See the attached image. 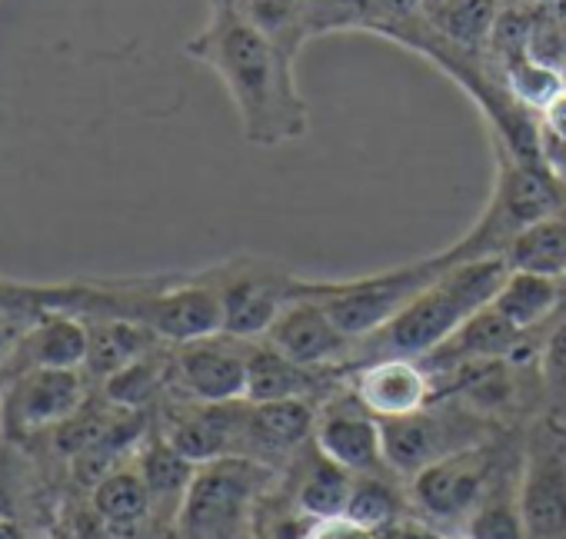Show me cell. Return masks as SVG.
<instances>
[{
	"instance_id": "cell-1",
	"label": "cell",
	"mask_w": 566,
	"mask_h": 539,
	"mask_svg": "<svg viewBox=\"0 0 566 539\" xmlns=\"http://www.w3.org/2000/svg\"><path fill=\"white\" fill-rule=\"evenodd\" d=\"M184 51L217 74L247 144L283 147L307 134L311 110L297 87V57L273 44L237 4H210L207 24Z\"/></svg>"
},
{
	"instance_id": "cell-2",
	"label": "cell",
	"mask_w": 566,
	"mask_h": 539,
	"mask_svg": "<svg viewBox=\"0 0 566 539\" xmlns=\"http://www.w3.org/2000/svg\"><path fill=\"white\" fill-rule=\"evenodd\" d=\"M71 314L81 320L134 324L174 347L223 330L220 297L207 270L150 277H74Z\"/></svg>"
},
{
	"instance_id": "cell-3",
	"label": "cell",
	"mask_w": 566,
	"mask_h": 539,
	"mask_svg": "<svg viewBox=\"0 0 566 539\" xmlns=\"http://www.w3.org/2000/svg\"><path fill=\"white\" fill-rule=\"evenodd\" d=\"M510 266L503 256L460 260L417 294L390 324L354 344L347 373L377 360H423L440 344H447L470 317L486 310L500 294Z\"/></svg>"
},
{
	"instance_id": "cell-4",
	"label": "cell",
	"mask_w": 566,
	"mask_h": 539,
	"mask_svg": "<svg viewBox=\"0 0 566 539\" xmlns=\"http://www.w3.org/2000/svg\"><path fill=\"white\" fill-rule=\"evenodd\" d=\"M496 150V180L486 210L480 220L443 253L450 263L480 260V256H503L510 240L536 220H546L563 210V183L546 163L523 160L500 140Z\"/></svg>"
},
{
	"instance_id": "cell-5",
	"label": "cell",
	"mask_w": 566,
	"mask_h": 539,
	"mask_svg": "<svg viewBox=\"0 0 566 539\" xmlns=\"http://www.w3.org/2000/svg\"><path fill=\"white\" fill-rule=\"evenodd\" d=\"M520 450L523 440L513 450H506V440L493 436L490 443L470 446L420 469L407 479L410 506L423 522L447 532H460L467 519L483 506V499L520 469Z\"/></svg>"
},
{
	"instance_id": "cell-6",
	"label": "cell",
	"mask_w": 566,
	"mask_h": 539,
	"mask_svg": "<svg viewBox=\"0 0 566 539\" xmlns=\"http://www.w3.org/2000/svg\"><path fill=\"white\" fill-rule=\"evenodd\" d=\"M450 256L440 250L433 256L380 270L370 277L354 281H297V294L314 297L334 324L357 344L390 324L417 294H423L443 270H450Z\"/></svg>"
},
{
	"instance_id": "cell-7",
	"label": "cell",
	"mask_w": 566,
	"mask_h": 539,
	"mask_svg": "<svg viewBox=\"0 0 566 539\" xmlns=\"http://www.w3.org/2000/svg\"><path fill=\"white\" fill-rule=\"evenodd\" d=\"M273 486V469L227 456L197 466L177 512L180 539H253L256 506Z\"/></svg>"
},
{
	"instance_id": "cell-8",
	"label": "cell",
	"mask_w": 566,
	"mask_h": 539,
	"mask_svg": "<svg viewBox=\"0 0 566 539\" xmlns=\"http://www.w3.org/2000/svg\"><path fill=\"white\" fill-rule=\"evenodd\" d=\"M380 436L387 469L400 479H410L453 453L490 443L493 436H500V423L476 413L457 397H437L410 416L380 420Z\"/></svg>"
},
{
	"instance_id": "cell-9",
	"label": "cell",
	"mask_w": 566,
	"mask_h": 539,
	"mask_svg": "<svg viewBox=\"0 0 566 539\" xmlns=\"http://www.w3.org/2000/svg\"><path fill=\"white\" fill-rule=\"evenodd\" d=\"M516 503L526 539H566V423L549 413L523 433Z\"/></svg>"
},
{
	"instance_id": "cell-10",
	"label": "cell",
	"mask_w": 566,
	"mask_h": 539,
	"mask_svg": "<svg viewBox=\"0 0 566 539\" xmlns=\"http://www.w3.org/2000/svg\"><path fill=\"white\" fill-rule=\"evenodd\" d=\"M207 277L220 297V334H230L237 340H263L280 310L297 297L301 281L280 263L250 253L207 266Z\"/></svg>"
},
{
	"instance_id": "cell-11",
	"label": "cell",
	"mask_w": 566,
	"mask_h": 539,
	"mask_svg": "<svg viewBox=\"0 0 566 539\" xmlns=\"http://www.w3.org/2000/svg\"><path fill=\"white\" fill-rule=\"evenodd\" d=\"M84 403V370H31L0 383V426L11 440H31L71 423Z\"/></svg>"
},
{
	"instance_id": "cell-12",
	"label": "cell",
	"mask_w": 566,
	"mask_h": 539,
	"mask_svg": "<svg viewBox=\"0 0 566 539\" xmlns=\"http://www.w3.org/2000/svg\"><path fill=\"white\" fill-rule=\"evenodd\" d=\"M253 340L210 334L174 347L177 397L197 403H233L247 397V353Z\"/></svg>"
},
{
	"instance_id": "cell-13",
	"label": "cell",
	"mask_w": 566,
	"mask_h": 539,
	"mask_svg": "<svg viewBox=\"0 0 566 539\" xmlns=\"http://www.w3.org/2000/svg\"><path fill=\"white\" fill-rule=\"evenodd\" d=\"M314 446L354 476L387 469L380 420L350 393L347 383L334 390L324 403H317Z\"/></svg>"
},
{
	"instance_id": "cell-14",
	"label": "cell",
	"mask_w": 566,
	"mask_h": 539,
	"mask_svg": "<svg viewBox=\"0 0 566 539\" xmlns=\"http://www.w3.org/2000/svg\"><path fill=\"white\" fill-rule=\"evenodd\" d=\"M243 423H247V400L197 403L177 397V403L164 413L160 433L180 456L203 466L213 459L243 456Z\"/></svg>"
},
{
	"instance_id": "cell-15",
	"label": "cell",
	"mask_w": 566,
	"mask_h": 539,
	"mask_svg": "<svg viewBox=\"0 0 566 539\" xmlns=\"http://www.w3.org/2000/svg\"><path fill=\"white\" fill-rule=\"evenodd\" d=\"M283 357H291L314 370H344L354 350V340L334 324V317L314 300L297 294L287 307L280 310L273 327L263 337Z\"/></svg>"
},
{
	"instance_id": "cell-16",
	"label": "cell",
	"mask_w": 566,
	"mask_h": 539,
	"mask_svg": "<svg viewBox=\"0 0 566 539\" xmlns=\"http://www.w3.org/2000/svg\"><path fill=\"white\" fill-rule=\"evenodd\" d=\"M317 403L283 400V403H250L243 423V459L266 469L291 466L304 446L314 443Z\"/></svg>"
},
{
	"instance_id": "cell-17",
	"label": "cell",
	"mask_w": 566,
	"mask_h": 539,
	"mask_svg": "<svg viewBox=\"0 0 566 539\" xmlns=\"http://www.w3.org/2000/svg\"><path fill=\"white\" fill-rule=\"evenodd\" d=\"M347 383L344 370H314L291 357H283L266 340H253L247 353V397L250 403H283L311 400L324 403L334 390Z\"/></svg>"
},
{
	"instance_id": "cell-18",
	"label": "cell",
	"mask_w": 566,
	"mask_h": 539,
	"mask_svg": "<svg viewBox=\"0 0 566 539\" xmlns=\"http://www.w3.org/2000/svg\"><path fill=\"white\" fill-rule=\"evenodd\" d=\"M350 393L377 416L397 420L433 403V380L420 360H377L347 373Z\"/></svg>"
},
{
	"instance_id": "cell-19",
	"label": "cell",
	"mask_w": 566,
	"mask_h": 539,
	"mask_svg": "<svg viewBox=\"0 0 566 539\" xmlns=\"http://www.w3.org/2000/svg\"><path fill=\"white\" fill-rule=\"evenodd\" d=\"M87 350H91L87 320L64 314V310H48L28 324L14 357L8 363L4 380L31 373V370H84Z\"/></svg>"
},
{
	"instance_id": "cell-20",
	"label": "cell",
	"mask_w": 566,
	"mask_h": 539,
	"mask_svg": "<svg viewBox=\"0 0 566 539\" xmlns=\"http://www.w3.org/2000/svg\"><path fill=\"white\" fill-rule=\"evenodd\" d=\"M350 489H354V473L327 459L314 443L304 446L291 463L287 493L307 519L344 516L350 503Z\"/></svg>"
},
{
	"instance_id": "cell-21",
	"label": "cell",
	"mask_w": 566,
	"mask_h": 539,
	"mask_svg": "<svg viewBox=\"0 0 566 539\" xmlns=\"http://www.w3.org/2000/svg\"><path fill=\"white\" fill-rule=\"evenodd\" d=\"M490 307L503 320H510L516 330L533 337V330L549 327L563 314V307H566V281L536 277V274H510Z\"/></svg>"
},
{
	"instance_id": "cell-22",
	"label": "cell",
	"mask_w": 566,
	"mask_h": 539,
	"mask_svg": "<svg viewBox=\"0 0 566 539\" xmlns=\"http://www.w3.org/2000/svg\"><path fill=\"white\" fill-rule=\"evenodd\" d=\"M503 260L510 266V274L566 281V210L520 230L510 240Z\"/></svg>"
},
{
	"instance_id": "cell-23",
	"label": "cell",
	"mask_w": 566,
	"mask_h": 539,
	"mask_svg": "<svg viewBox=\"0 0 566 539\" xmlns=\"http://www.w3.org/2000/svg\"><path fill=\"white\" fill-rule=\"evenodd\" d=\"M87 330H91V350H87L84 373L101 383L164 344L154 334L120 320H87Z\"/></svg>"
},
{
	"instance_id": "cell-24",
	"label": "cell",
	"mask_w": 566,
	"mask_h": 539,
	"mask_svg": "<svg viewBox=\"0 0 566 539\" xmlns=\"http://www.w3.org/2000/svg\"><path fill=\"white\" fill-rule=\"evenodd\" d=\"M91 509L111 529L140 526L154 512V499H150V489H147L137 463L114 466L107 476H101L91 489Z\"/></svg>"
},
{
	"instance_id": "cell-25",
	"label": "cell",
	"mask_w": 566,
	"mask_h": 539,
	"mask_svg": "<svg viewBox=\"0 0 566 539\" xmlns=\"http://www.w3.org/2000/svg\"><path fill=\"white\" fill-rule=\"evenodd\" d=\"M137 469L150 489V499H154V509L167 506L170 516L177 519L180 512V503L190 489V479L197 473V463H190L187 456H180L167 440L164 433L157 430L137 453Z\"/></svg>"
},
{
	"instance_id": "cell-26",
	"label": "cell",
	"mask_w": 566,
	"mask_h": 539,
	"mask_svg": "<svg viewBox=\"0 0 566 539\" xmlns=\"http://www.w3.org/2000/svg\"><path fill=\"white\" fill-rule=\"evenodd\" d=\"M407 503H410V496L390 469L364 473V476H354L347 516H354L357 522H364L370 529H387L410 516Z\"/></svg>"
},
{
	"instance_id": "cell-27",
	"label": "cell",
	"mask_w": 566,
	"mask_h": 539,
	"mask_svg": "<svg viewBox=\"0 0 566 539\" xmlns=\"http://www.w3.org/2000/svg\"><path fill=\"white\" fill-rule=\"evenodd\" d=\"M237 8L291 57H297L301 47L314 38L307 0H237Z\"/></svg>"
},
{
	"instance_id": "cell-28",
	"label": "cell",
	"mask_w": 566,
	"mask_h": 539,
	"mask_svg": "<svg viewBox=\"0 0 566 539\" xmlns=\"http://www.w3.org/2000/svg\"><path fill=\"white\" fill-rule=\"evenodd\" d=\"M536 390L543 406L539 413L566 423V307L536 344Z\"/></svg>"
},
{
	"instance_id": "cell-29",
	"label": "cell",
	"mask_w": 566,
	"mask_h": 539,
	"mask_svg": "<svg viewBox=\"0 0 566 539\" xmlns=\"http://www.w3.org/2000/svg\"><path fill=\"white\" fill-rule=\"evenodd\" d=\"M490 24H493V0H443L433 28L447 41L460 47H473L490 34Z\"/></svg>"
},
{
	"instance_id": "cell-30",
	"label": "cell",
	"mask_w": 566,
	"mask_h": 539,
	"mask_svg": "<svg viewBox=\"0 0 566 539\" xmlns=\"http://www.w3.org/2000/svg\"><path fill=\"white\" fill-rule=\"evenodd\" d=\"M304 539H380V529H370L344 512V516L314 519Z\"/></svg>"
},
{
	"instance_id": "cell-31",
	"label": "cell",
	"mask_w": 566,
	"mask_h": 539,
	"mask_svg": "<svg viewBox=\"0 0 566 539\" xmlns=\"http://www.w3.org/2000/svg\"><path fill=\"white\" fill-rule=\"evenodd\" d=\"M31 320L34 317H21V314H4V310H0V380H4L8 363H11V357H14V350H18V344H21V337H24Z\"/></svg>"
},
{
	"instance_id": "cell-32",
	"label": "cell",
	"mask_w": 566,
	"mask_h": 539,
	"mask_svg": "<svg viewBox=\"0 0 566 539\" xmlns=\"http://www.w3.org/2000/svg\"><path fill=\"white\" fill-rule=\"evenodd\" d=\"M539 140L563 144L566 147V87L539 110Z\"/></svg>"
},
{
	"instance_id": "cell-33",
	"label": "cell",
	"mask_w": 566,
	"mask_h": 539,
	"mask_svg": "<svg viewBox=\"0 0 566 539\" xmlns=\"http://www.w3.org/2000/svg\"><path fill=\"white\" fill-rule=\"evenodd\" d=\"M0 539H31L24 516L18 512V506L4 493H0Z\"/></svg>"
},
{
	"instance_id": "cell-34",
	"label": "cell",
	"mask_w": 566,
	"mask_h": 539,
	"mask_svg": "<svg viewBox=\"0 0 566 539\" xmlns=\"http://www.w3.org/2000/svg\"><path fill=\"white\" fill-rule=\"evenodd\" d=\"M210 4H237V0H210Z\"/></svg>"
}]
</instances>
